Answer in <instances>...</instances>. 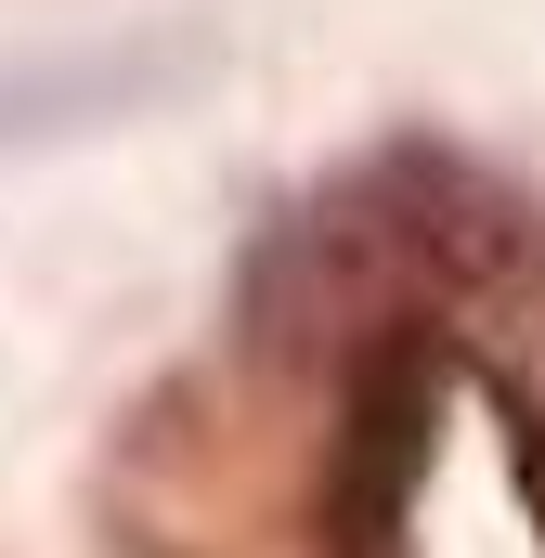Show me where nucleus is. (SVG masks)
Segmentation results:
<instances>
[{"label": "nucleus", "instance_id": "nucleus-3", "mask_svg": "<svg viewBox=\"0 0 545 558\" xmlns=\"http://www.w3.org/2000/svg\"><path fill=\"white\" fill-rule=\"evenodd\" d=\"M208 78H221V39L208 26H118V39L0 52V169L13 156H52V143H92V131H131V118H169Z\"/></svg>", "mask_w": 545, "mask_h": 558}, {"label": "nucleus", "instance_id": "nucleus-2", "mask_svg": "<svg viewBox=\"0 0 545 558\" xmlns=\"http://www.w3.org/2000/svg\"><path fill=\"white\" fill-rule=\"evenodd\" d=\"M338 208H351L364 260H403V274L455 286V299H494V286H520L545 260V195H520L507 169H481V156H455L428 131L377 143L338 182Z\"/></svg>", "mask_w": 545, "mask_h": 558}, {"label": "nucleus", "instance_id": "nucleus-1", "mask_svg": "<svg viewBox=\"0 0 545 558\" xmlns=\"http://www.w3.org/2000/svg\"><path fill=\"white\" fill-rule=\"evenodd\" d=\"M455 416V351L441 325H364L338 377V441H325V558H415V494Z\"/></svg>", "mask_w": 545, "mask_h": 558}, {"label": "nucleus", "instance_id": "nucleus-4", "mask_svg": "<svg viewBox=\"0 0 545 558\" xmlns=\"http://www.w3.org/2000/svg\"><path fill=\"white\" fill-rule=\"evenodd\" d=\"M494 428H507V468H520V507H533V533H545V403L494 377Z\"/></svg>", "mask_w": 545, "mask_h": 558}]
</instances>
